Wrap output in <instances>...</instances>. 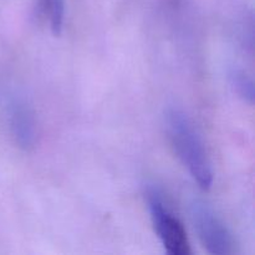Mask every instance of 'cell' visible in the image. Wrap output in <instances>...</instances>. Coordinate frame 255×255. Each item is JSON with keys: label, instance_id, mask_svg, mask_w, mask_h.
Segmentation results:
<instances>
[{"label": "cell", "instance_id": "obj_4", "mask_svg": "<svg viewBox=\"0 0 255 255\" xmlns=\"http://www.w3.org/2000/svg\"><path fill=\"white\" fill-rule=\"evenodd\" d=\"M9 128L15 143L24 151H30L37 141V125L32 107L21 97H15L7 106Z\"/></svg>", "mask_w": 255, "mask_h": 255}, {"label": "cell", "instance_id": "obj_5", "mask_svg": "<svg viewBox=\"0 0 255 255\" xmlns=\"http://www.w3.org/2000/svg\"><path fill=\"white\" fill-rule=\"evenodd\" d=\"M37 16L49 21L50 29L55 36H59L64 26L65 2L64 0H37Z\"/></svg>", "mask_w": 255, "mask_h": 255}, {"label": "cell", "instance_id": "obj_3", "mask_svg": "<svg viewBox=\"0 0 255 255\" xmlns=\"http://www.w3.org/2000/svg\"><path fill=\"white\" fill-rule=\"evenodd\" d=\"M189 214L199 241L209 254L233 253V238L211 206L202 201H194L189 207Z\"/></svg>", "mask_w": 255, "mask_h": 255}, {"label": "cell", "instance_id": "obj_2", "mask_svg": "<svg viewBox=\"0 0 255 255\" xmlns=\"http://www.w3.org/2000/svg\"><path fill=\"white\" fill-rule=\"evenodd\" d=\"M146 198L154 231L167 253L171 255L191 254V244L186 229L179 219L171 213L159 189L147 187Z\"/></svg>", "mask_w": 255, "mask_h": 255}, {"label": "cell", "instance_id": "obj_6", "mask_svg": "<svg viewBox=\"0 0 255 255\" xmlns=\"http://www.w3.org/2000/svg\"><path fill=\"white\" fill-rule=\"evenodd\" d=\"M231 84L234 91L239 95V97L244 101L253 104L254 102V82L243 70L234 69L229 75Z\"/></svg>", "mask_w": 255, "mask_h": 255}, {"label": "cell", "instance_id": "obj_1", "mask_svg": "<svg viewBox=\"0 0 255 255\" xmlns=\"http://www.w3.org/2000/svg\"><path fill=\"white\" fill-rule=\"evenodd\" d=\"M166 128L169 141L184 167L203 191L211 189L213 172L202 138L189 117L178 109L166 112Z\"/></svg>", "mask_w": 255, "mask_h": 255}]
</instances>
